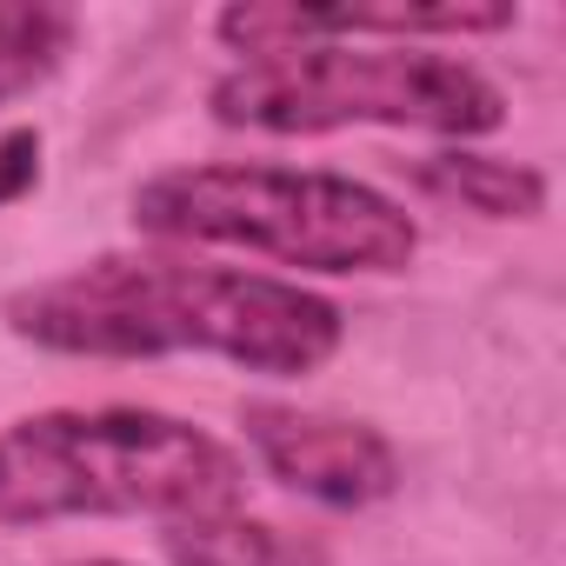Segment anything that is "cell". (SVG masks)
Wrapping results in <instances>:
<instances>
[{
  "label": "cell",
  "instance_id": "cell-10",
  "mask_svg": "<svg viewBox=\"0 0 566 566\" xmlns=\"http://www.w3.org/2000/svg\"><path fill=\"white\" fill-rule=\"evenodd\" d=\"M34 180H41V134L34 127L0 134V207H14L21 193H34Z\"/></svg>",
  "mask_w": 566,
  "mask_h": 566
},
{
  "label": "cell",
  "instance_id": "cell-11",
  "mask_svg": "<svg viewBox=\"0 0 566 566\" xmlns=\"http://www.w3.org/2000/svg\"><path fill=\"white\" fill-rule=\"evenodd\" d=\"M81 566H120V559H81Z\"/></svg>",
  "mask_w": 566,
  "mask_h": 566
},
{
  "label": "cell",
  "instance_id": "cell-6",
  "mask_svg": "<svg viewBox=\"0 0 566 566\" xmlns=\"http://www.w3.org/2000/svg\"><path fill=\"white\" fill-rule=\"evenodd\" d=\"M513 28L506 0H453V8H294V0H240L213 21V34L247 54V61H273L294 48H327L340 34H367V41H433V34H500Z\"/></svg>",
  "mask_w": 566,
  "mask_h": 566
},
{
  "label": "cell",
  "instance_id": "cell-1",
  "mask_svg": "<svg viewBox=\"0 0 566 566\" xmlns=\"http://www.w3.org/2000/svg\"><path fill=\"white\" fill-rule=\"evenodd\" d=\"M14 340L74 360H167L213 354L247 374L294 380L340 354V307L247 266L180 253H101L0 301Z\"/></svg>",
  "mask_w": 566,
  "mask_h": 566
},
{
  "label": "cell",
  "instance_id": "cell-8",
  "mask_svg": "<svg viewBox=\"0 0 566 566\" xmlns=\"http://www.w3.org/2000/svg\"><path fill=\"white\" fill-rule=\"evenodd\" d=\"M413 180L433 200H453L480 220H539L546 213V180L526 160H493V154H427Z\"/></svg>",
  "mask_w": 566,
  "mask_h": 566
},
{
  "label": "cell",
  "instance_id": "cell-4",
  "mask_svg": "<svg viewBox=\"0 0 566 566\" xmlns=\"http://www.w3.org/2000/svg\"><path fill=\"white\" fill-rule=\"evenodd\" d=\"M213 120L253 134H334V127H420L493 134L506 94L460 54L427 48H294L213 81Z\"/></svg>",
  "mask_w": 566,
  "mask_h": 566
},
{
  "label": "cell",
  "instance_id": "cell-9",
  "mask_svg": "<svg viewBox=\"0 0 566 566\" xmlns=\"http://www.w3.org/2000/svg\"><path fill=\"white\" fill-rule=\"evenodd\" d=\"M74 8H48V0H0V107L48 87L61 61L74 54Z\"/></svg>",
  "mask_w": 566,
  "mask_h": 566
},
{
  "label": "cell",
  "instance_id": "cell-2",
  "mask_svg": "<svg viewBox=\"0 0 566 566\" xmlns=\"http://www.w3.org/2000/svg\"><path fill=\"white\" fill-rule=\"evenodd\" d=\"M240 460L154 407H54L0 427V526L200 520L240 506Z\"/></svg>",
  "mask_w": 566,
  "mask_h": 566
},
{
  "label": "cell",
  "instance_id": "cell-7",
  "mask_svg": "<svg viewBox=\"0 0 566 566\" xmlns=\"http://www.w3.org/2000/svg\"><path fill=\"white\" fill-rule=\"evenodd\" d=\"M160 539H167L174 566H327V546L314 533H287L273 520H247L240 506L200 513V520H174Z\"/></svg>",
  "mask_w": 566,
  "mask_h": 566
},
{
  "label": "cell",
  "instance_id": "cell-3",
  "mask_svg": "<svg viewBox=\"0 0 566 566\" xmlns=\"http://www.w3.org/2000/svg\"><path fill=\"white\" fill-rule=\"evenodd\" d=\"M134 227L174 247H233L307 273H407L420 227L367 180L314 167H167L134 187Z\"/></svg>",
  "mask_w": 566,
  "mask_h": 566
},
{
  "label": "cell",
  "instance_id": "cell-5",
  "mask_svg": "<svg viewBox=\"0 0 566 566\" xmlns=\"http://www.w3.org/2000/svg\"><path fill=\"white\" fill-rule=\"evenodd\" d=\"M260 467L321 506H374L400 486V453L380 427L301 407H247L240 413Z\"/></svg>",
  "mask_w": 566,
  "mask_h": 566
}]
</instances>
